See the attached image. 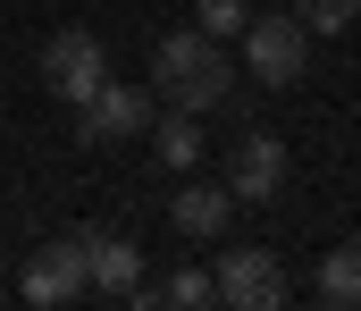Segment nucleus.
I'll list each match as a JSON object with an SVG mask.
<instances>
[{
  "mask_svg": "<svg viewBox=\"0 0 361 311\" xmlns=\"http://www.w3.org/2000/svg\"><path fill=\"white\" fill-rule=\"evenodd\" d=\"M210 286H219V303H235V311H277L286 303V269H277L269 244H235Z\"/></svg>",
  "mask_w": 361,
  "mask_h": 311,
  "instance_id": "obj_4",
  "label": "nucleus"
},
{
  "mask_svg": "<svg viewBox=\"0 0 361 311\" xmlns=\"http://www.w3.org/2000/svg\"><path fill=\"white\" fill-rule=\"evenodd\" d=\"M244 17H252L244 0H202V34H219V42H235V34H244Z\"/></svg>",
  "mask_w": 361,
  "mask_h": 311,
  "instance_id": "obj_14",
  "label": "nucleus"
},
{
  "mask_svg": "<svg viewBox=\"0 0 361 311\" xmlns=\"http://www.w3.org/2000/svg\"><path fill=\"white\" fill-rule=\"evenodd\" d=\"M17 295L34 311H59V303H76L85 295V244L76 236H59V244H42L34 261H25V278H17Z\"/></svg>",
  "mask_w": 361,
  "mask_h": 311,
  "instance_id": "obj_6",
  "label": "nucleus"
},
{
  "mask_svg": "<svg viewBox=\"0 0 361 311\" xmlns=\"http://www.w3.org/2000/svg\"><path fill=\"white\" fill-rule=\"evenodd\" d=\"M152 85H109V76H101V93H92L85 102V118H76V126H85V143H126V135H143V126H152Z\"/></svg>",
  "mask_w": 361,
  "mask_h": 311,
  "instance_id": "obj_7",
  "label": "nucleus"
},
{
  "mask_svg": "<svg viewBox=\"0 0 361 311\" xmlns=\"http://www.w3.org/2000/svg\"><path fill=\"white\" fill-rule=\"evenodd\" d=\"M169 219H177V236L210 244V236H227V219H235V194H227V185H177Z\"/></svg>",
  "mask_w": 361,
  "mask_h": 311,
  "instance_id": "obj_9",
  "label": "nucleus"
},
{
  "mask_svg": "<svg viewBox=\"0 0 361 311\" xmlns=\"http://www.w3.org/2000/svg\"><path fill=\"white\" fill-rule=\"evenodd\" d=\"M227 85H235V59L219 51V34H169L160 51H152V102L160 109H185V118H202V109L227 102Z\"/></svg>",
  "mask_w": 361,
  "mask_h": 311,
  "instance_id": "obj_1",
  "label": "nucleus"
},
{
  "mask_svg": "<svg viewBox=\"0 0 361 311\" xmlns=\"http://www.w3.org/2000/svg\"><path fill=\"white\" fill-rule=\"evenodd\" d=\"M294 17H302L311 34H336V25H353V17H361V0H294Z\"/></svg>",
  "mask_w": 361,
  "mask_h": 311,
  "instance_id": "obj_12",
  "label": "nucleus"
},
{
  "mask_svg": "<svg viewBox=\"0 0 361 311\" xmlns=\"http://www.w3.org/2000/svg\"><path fill=\"white\" fill-rule=\"evenodd\" d=\"M277 185H286V143L277 135H235V160H227V194L235 202H269Z\"/></svg>",
  "mask_w": 361,
  "mask_h": 311,
  "instance_id": "obj_8",
  "label": "nucleus"
},
{
  "mask_svg": "<svg viewBox=\"0 0 361 311\" xmlns=\"http://www.w3.org/2000/svg\"><path fill=\"white\" fill-rule=\"evenodd\" d=\"M76 244H85V286H101L109 303H143V252H135L126 236L76 227Z\"/></svg>",
  "mask_w": 361,
  "mask_h": 311,
  "instance_id": "obj_5",
  "label": "nucleus"
},
{
  "mask_svg": "<svg viewBox=\"0 0 361 311\" xmlns=\"http://www.w3.org/2000/svg\"><path fill=\"white\" fill-rule=\"evenodd\" d=\"M160 303H177V311H193V303H219V286H210L202 269H177V278L160 286Z\"/></svg>",
  "mask_w": 361,
  "mask_h": 311,
  "instance_id": "obj_13",
  "label": "nucleus"
},
{
  "mask_svg": "<svg viewBox=\"0 0 361 311\" xmlns=\"http://www.w3.org/2000/svg\"><path fill=\"white\" fill-rule=\"evenodd\" d=\"M244 68H252V85H302V68H311V25L302 17H244Z\"/></svg>",
  "mask_w": 361,
  "mask_h": 311,
  "instance_id": "obj_2",
  "label": "nucleus"
},
{
  "mask_svg": "<svg viewBox=\"0 0 361 311\" xmlns=\"http://www.w3.org/2000/svg\"><path fill=\"white\" fill-rule=\"evenodd\" d=\"M152 143H160V169H193V160H202V118H185V109H169Z\"/></svg>",
  "mask_w": 361,
  "mask_h": 311,
  "instance_id": "obj_11",
  "label": "nucleus"
},
{
  "mask_svg": "<svg viewBox=\"0 0 361 311\" xmlns=\"http://www.w3.org/2000/svg\"><path fill=\"white\" fill-rule=\"evenodd\" d=\"M101 76H109V51H101V34H85V25H59V34L42 42V85H51L68 109H85L92 93H101Z\"/></svg>",
  "mask_w": 361,
  "mask_h": 311,
  "instance_id": "obj_3",
  "label": "nucleus"
},
{
  "mask_svg": "<svg viewBox=\"0 0 361 311\" xmlns=\"http://www.w3.org/2000/svg\"><path fill=\"white\" fill-rule=\"evenodd\" d=\"M319 303L361 311V236H353V244H336V252L319 261Z\"/></svg>",
  "mask_w": 361,
  "mask_h": 311,
  "instance_id": "obj_10",
  "label": "nucleus"
}]
</instances>
